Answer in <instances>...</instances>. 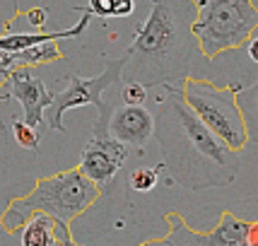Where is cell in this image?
<instances>
[{
  "mask_svg": "<svg viewBox=\"0 0 258 246\" xmlns=\"http://www.w3.org/2000/svg\"><path fill=\"white\" fill-rule=\"evenodd\" d=\"M147 101V87L135 82V80H125L121 87V104H145Z\"/></svg>",
  "mask_w": 258,
  "mask_h": 246,
  "instance_id": "17",
  "label": "cell"
},
{
  "mask_svg": "<svg viewBox=\"0 0 258 246\" xmlns=\"http://www.w3.org/2000/svg\"><path fill=\"white\" fill-rule=\"evenodd\" d=\"M125 58H116L104 68V73L97 78H80V75H70L68 78V87L60 92H53L51 104L44 109V121L48 131H66L63 126V113L70 109H80V106H97V123L92 128V135H106V123L111 116L113 104L101 101V92L111 90L116 82H121V70H123Z\"/></svg>",
  "mask_w": 258,
  "mask_h": 246,
  "instance_id": "6",
  "label": "cell"
},
{
  "mask_svg": "<svg viewBox=\"0 0 258 246\" xmlns=\"http://www.w3.org/2000/svg\"><path fill=\"white\" fill-rule=\"evenodd\" d=\"M193 17V0H150L145 22L135 29L123 56V82L135 80L150 90L188 78L196 51Z\"/></svg>",
  "mask_w": 258,
  "mask_h": 246,
  "instance_id": "2",
  "label": "cell"
},
{
  "mask_svg": "<svg viewBox=\"0 0 258 246\" xmlns=\"http://www.w3.org/2000/svg\"><path fill=\"white\" fill-rule=\"evenodd\" d=\"M106 135L116 138L118 143L128 147L143 150L150 145L155 135V113L145 109L143 104H118L111 109Z\"/></svg>",
  "mask_w": 258,
  "mask_h": 246,
  "instance_id": "9",
  "label": "cell"
},
{
  "mask_svg": "<svg viewBox=\"0 0 258 246\" xmlns=\"http://www.w3.org/2000/svg\"><path fill=\"white\" fill-rule=\"evenodd\" d=\"M241 87L244 85H215L210 80L198 78H186L181 87L183 99L198 113V118L239 152H244V147L248 145L246 121L236 99Z\"/></svg>",
  "mask_w": 258,
  "mask_h": 246,
  "instance_id": "5",
  "label": "cell"
},
{
  "mask_svg": "<svg viewBox=\"0 0 258 246\" xmlns=\"http://www.w3.org/2000/svg\"><path fill=\"white\" fill-rule=\"evenodd\" d=\"M246 51H248V58L253 60V63H258V29L251 36H248L246 41Z\"/></svg>",
  "mask_w": 258,
  "mask_h": 246,
  "instance_id": "19",
  "label": "cell"
},
{
  "mask_svg": "<svg viewBox=\"0 0 258 246\" xmlns=\"http://www.w3.org/2000/svg\"><path fill=\"white\" fill-rule=\"evenodd\" d=\"M164 169V164L159 162L157 167H138L131 171L128 176V186L135 191V193H150V191L157 189L159 183V171Z\"/></svg>",
  "mask_w": 258,
  "mask_h": 246,
  "instance_id": "15",
  "label": "cell"
},
{
  "mask_svg": "<svg viewBox=\"0 0 258 246\" xmlns=\"http://www.w3.org/2000/svg\"><path fill=\"white\" fill-rule=\"evenodd\" d=\"M99 196L101 189L94 181L87 179L80 167H70L53 176L39 179L32 193L10 201L0 217V224L8 234H17V229L29 220V215L46 213L70 227V222L87 213Z\"/></svg>",
  "mask_w": 258,
  "mask_h": 246,
  "instance_id": "3",
  "label": "cell"
},
{
  "mask_svg": "<svg viewBox=\"0 0 258 246\" xmlns=\"http://www.w3.org/2000/svg\"><path fill=\"white\" fill-rule=\"evenodd\" d=\"M239 106H241V113H244V121H246V133L248 140H256L258 143V82H253L251 87H241L239 94Z\"/></svg>",
  "mask_w": 258,
  "mask_h": 246,
  "instance_id": "13",
  "label": "cell"
},
{
  "mask_svg": "<svg viewBox=\"0 0 258 246\" xmlns=\"http://www.w3.org/2000/svg\"><path fill=\"white\" fill-rule=\"evenodd\" d=\"M22 246H56V244H75L70 227L58 222L56 217L46 213H34L29 220L17 229Z\"/></svg>",
  "mask_w": 258,
  "mask_h": 246,
  "instance_id": "10",
  "label": "cell"
},
{
  "mask_svg": "<svg viewBox=\"0 0 258 246\" xmlns=\"http://www.w3.org/2000/svg\"><path fill=\"white\" fill-rule=\"evenodd\" d=\"M246 232H248L246 220H239L232 213H222L217 227L205 234V246H248Z\"/></svg>",
  "mask_w": 258,
  "mask_h": 246,
  "instance_id": "12",
  "label": "cell"
},
{
  "mask_svg": "<svg viewBox=\"0 0 258 246\" xmlns=\"http://www.w3.org/2000/svg\"><path fill=\"white\" fill-rule=\"evenodd\" d=\"M27 20H29V24L34 29H44L46 22H48V10L41 8V5H36L32 10H27Z\"/></svg>",
  "mask_w": 258,
  "mask_h": 246,
  "instance_id": "18",
  "label": "cell"
},
{
  "mask_svg": "<svg viewBox=\"0 0 258 246\" xmlns=\"http://www.w3.org/2000/svg\"><path fill=\"white\" fill-rule=\"evenodd\" d=\"M85 8L92 12V17L121 20V17H131L135 12V0H90Z\"/></svg>",
  "mask_w": 258,
  "mask_h": 246,
  "instance_id": "14",
  "label": "cell"
},
{
  "mask_svg": "<svg viewBox=\"0 0 258 246\" xmlns=\"http://www.w3.org/2000/svg\"><path fill=\"white\" fill-rule=\"evenodd\" d=\"M5 85L8 92L0 94V99H17L24 109V123L39 131V135H44L48 131V126L44 121V109L51 104L53 92L46 90V85L39 78H34L29 68H15L5 75Z\"/></svg>",
  "mask_w": 258,
  "mask_h": 246,
  "instance_id": "8",
  "label": "cell"
},
{
  "mask_svg": "<svg viewBox=\"0 0 258 246\" xmlns=\"http://www.w3.org/2000/svg\"><path fill=\"white\" fill-rule=\"evenodd\" d=\"M128 152L131 147L118 143L111 135H92V140L82 147L78 167L87 179L94 181L104 191L109 189V183H113L118 171L123 169Z\"/></svg>",
  "mask_w": 258,
  "mask_h": 246,
  "instance_id": "7",
  "label": "cell"
},
{
  "mask_svg": "<svg viewBox=\"0 0 258 246\" xmlns=\"http://www.w3.org/2000/svg\"><path fill=\"white\" fill-rule=\"evenodd\" d=\"M155 111V140L162 164L181 189L205 191L234 183L241 169V152L229 147L198 118L181 90L162 85Z\"/></svg>",
  "mask_w": 258,
  "mask_h": 246,
  "instance_id": "1",
  "label": "cell"
},
{
  "mask_svg": "<svg viewBox=\"0 0 258 246\" xmlns=\"http://www.w3.org/2000/svg\"><path fill=\"white\" fill-rule=\"evenodd\" d=\"M246 244H248V246H258V220H253V222H248Z\"/></svg>",
  "mask_w": 258,
  "mask_h": 246,
  "instance_id": "20",
  "label": "cell"
},
{
  "mask_svg": "<svg viewBox=\"0 0 258 246\" xmlns=\"http://www.w3.org/2000/svg\"><path fill=\"white\" fill-rule=\"evenodd\" d=\"M12 135H15V140H17L22 147L32 150V152H39L41 135H39V131H36V128L27 126L24 121H12Z\"/></svg>",
  "mask_w": 258,
  "mask_h": 246,
  "instance_id": "16",
  "label": "cell"
},
{
  "mask_svg": "<svg viewBox=\"0 0 258 246\" xmlns=\"http://www.w3.org/2000/svg\"><path fill=\"white\" fill-rule=\"evenodd\" d=\"M193 5L191 32L208 60L241 48L258 29V5L253 0H193Z\"/></svg>",
  "mask_w": 258,
  "mask_h": 246,
  "instance_id": "4",
  "label": "cell"
},
{
  "mask_svg": "<svg viewBox=\"0 0 258 246\" xmlns=\"http://www.w3.org/2000/svg\"><path fill=\"white\" fill-rule=\"evenodd\" d=\"M82 12V20H80L75 27H70L66 32H56V34H46L41 29L36 32H8L0 36V51H22V48H29V46L44 44V41H63V39H80L87 24L92 20V12L87 8H80Z\"/></svg>",
  "mask_w": 258,
  "mask_h": 246,
  "instance_id": "11",
  "label": "cell"
}]
</instances>
